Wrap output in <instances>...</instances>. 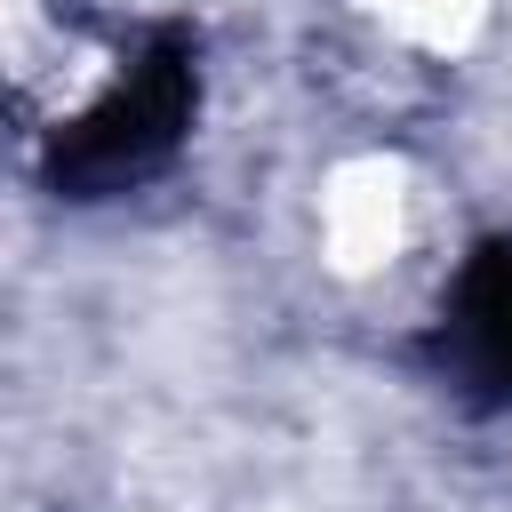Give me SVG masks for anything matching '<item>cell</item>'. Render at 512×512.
I'll return each mask as SVG.
<instances>
[{
    "mask_svg": "<svg viewBox=\"0 0 512 512\" xmlns=\"http://www.w3.org/2000/svg\"><path fill=\"white\" fill-rule=\"evenodd\" d=\"M192 120H200V32L160 24V32L136 48V64H128L72 128H56V144H48V184H56L64 200L136 192V184H152V176L184 152Z\"/></svg>",
    "mask_w": 512,
    "mask_h": 512,
    "instance_id": "1",
    "label": "cell"
},
{
    "mask_svg": "<svg viewBox=\"0 0 512 512\" xmlns=\"http://www.w3.org/2000/svg\"><path fill=\"white\" fill-rule=\"evenodd\" d=\"M432 376L472 408H512V240H480L424 336Z\"/></svg>",
    "mask_w": 512,
    "mask_h": 512,
    "instance_id": "2",
    "label": "cell"
}]
</instances>
